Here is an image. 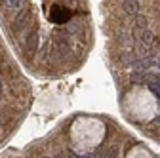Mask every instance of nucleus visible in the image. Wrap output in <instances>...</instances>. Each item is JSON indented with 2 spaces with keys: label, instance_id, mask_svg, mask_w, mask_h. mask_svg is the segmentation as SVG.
<instances>
[{
  "label": "nucleus",
  "instance_id": "f03ea898",
  "mask_svg": "<svg viewBox=\"0 0 160 158\" xmlns=\"http://www.w3.org/2000/svg\"><path fill=\"white\" fill-rule=\"evenodd\" d=\"M122 6H124V12L128 15H135L139 12V2H137V0H124Z\"/></svg>",
  "mask_w": 160,
  "mask_h": 158
},
{
  "label": "nucleus",
  "instance_id": "0eeeda50",
  "mask_svg": "<svg viewBox=\"0 0 160 158\" xmlns=\"http://www.w3.org/2000/svg\"><path fill=\"white\" fill-rule=\"evenodd\" d=\"M34 48H36V32H32L29 36V52H32Z\"/></svg>",
  "mask_w": 160,
  "mask_h": 158
},
{
  "label": "nucleus",
  "instance_id": "423d86ee",
  "mask_svg": "<svg viewBox=\"0 0 160 158\" xmlns=\"http://www.w3.org/2000/svg\"><path fill=\"white\" fill-rule=\"evenodd\" d=\"M122 61H124V65H130V63L135 61V55L130 53V52H126V53H122Z\"/></svg>",
  "mask_w": 160,
  "mask_h": 158
},
{
  "label": "nucleus",
  "instance_id": "9b49d317",
  "mask_svg": "<svg viewBox=\"0 0 160 158\" xmlns=\"http://www.w3.org/2000/svg\"><path fill=\"white\" fill-rule=\"evenodd\" d=\"M158 65H160V61H158Z\"/></svg>",
  "mask_w": 160,
  "mask_h": 158
},
{
  "label": "nucleus",
  "instance_id": "9d476101",
  "mask_svg": "<svg viewBox=\"0 0 160 158\" xmlns=\"http://www.w3.org/2000/svg\"><path fill=\"white\" fill-rule=\"evenodd\" d=\"M158 103H160V97H158Z\"/></svg>",
  "mask_w": 160,
  "mask_h": 158
},
{
  "label": "nucleus",
  "instance_id": "1a4fd4ad",
  "mask_svg": "<svg viewBox=\"0 0 160 158\" xmlns=\"http://www.w3.org/2000/svg\"><path fill=\"white\" fill-rule=\"evenodd\" d=\"M149 82H152V84H158V86H160V74H149Z\"/></svg>",
  "mask_w": 160,
  "mask_h": 158
},
{
  "label": "nucleus",
  "instance_id": "f257e3e1",
  "mask_svg": "<svg viewBox=\"0 0 160 158\" xmlns=\"http://www.w3.org/2000/svg\"><path fill=\"white\" fill-rule=\"evenodd\" d=\"M50 13H52V21H55V23H67L71 19V12L67 8H63V6H59V4L52 6Z\"/></svg>",
  "mask_w": 160,
  "mask_h": 158
},
{
  "label": "nucleus",
  "instance_id": "20e7f679",
  "mask_svg": "<svg viewBox=\"0 0 160 158\" xmlns=\"http://www.w3.org/2000/svg\"><path fill=\"white\" fill-rule=\"evenodd\" d=\"M139 38H141L143 44L151 46V42H152V32H151L149 29H141V34H139Z\"/></svg>",
  "mask_w": 160,
  "mask_h": 158
},
{
  "label": "nucleus",
  "instance_id": "6e6552de",
  "mask_svg": "<svg viewBox=\"0 0 160 158\" xmlns=\"http://www.w3.org/2000/svg\"><path fill=\"white\" fill-rule=\"evenodd\" d=\"M149 88L152 90V93H154L156 97H160V86H158V84H152V82H149Z\"/></svg>",
  "mask_w": 160,
  "mask_h": 158
},
{
  "label": "nucleus",
  "instance_id": "7ed1b4c3",
  "mask_svg": "<svg viewBox=\"0 0 160 158\" xmlns=\"http://www.w3.org/2000/svg\"><path fill=\"white\" fill-rule=\"evenodd\" d=\"M116 152H118V149L112 145V147H109V149H103L101 152H99L97 158H116Z\"/></svg>",
  "mask_w": 160,
  "mask_h": 158
},
{
  "label": "nucleus",
  "instance_id": "39448f33",
  "mask_svg": "<svg viewBox=\"0 0 160 158\" xmlns=\"http://www.w3.org/2000/svg\"><path fill=\"white\" fill-rule=\"evenodd\" d=\"M135 27L137 29H147V17L145 15H141V13H135Z\"/></svg>",
  "mask_w": 160,
  "mask_h": 158
}]
</instances>
